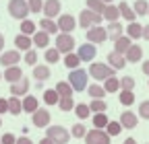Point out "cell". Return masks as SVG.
I'll list each match as a JSON object with an SVG mask.
<instances>
[{
  "label": "cell",
  "mask_w": 149,
  "mask_h": 144,
  "mask_svg": "<svg viewBox=\"0 0 149 144\" xmlns=\"http://www.w3.org/2000/svg\"><path fill=\"white\" fill-rule=\"evenodd\" d=\"M87 80H89V74H87V70H81V68H74L68 72V82L72 86V91L74 93H81L87 88Z\"/></svg>",
  "instance_id": "1"
},
{
  "label": "cell",
  "mask_w": 149,
  "mask_h": 144,
  "mask_svg": "<svg viewBox=\"0 0 149 144\" xmlns=\"http://www.w3.org/2000/svg\"><path fill=\"white\" fill-rule=\"evenodd\" d=\"M29 12H31V10H29L27 0H10V2H8V14L13 16V19L25 21Z\"/></svg>",
  "instance_id": "2"
},
{
  "label": "cell",
  "mask_w": 149,
  "mask_h": 144,
  "mask_svg": "<svg viewBox=\"0 0 149 144\" xmlns=\"http://www.w3.org/2000/svg\"><path fill=\"white\" fill-rule=\"evenodd\" d=\"M87 72H91V76L95 80H106L110 76H114V68L110 64H104V62H93Z\"/></svg>",
  "instance_id": "3"
},
{
  "label": "cell",
  "mask_w": 149,
  "mask_h": 144,
  "mask_svg": "<svg viewBox=\"0 0 149 144\" xmlns=\"http://www.w3.org/2000/svg\"><path fill=\"white\" fill-rule=\"evenodd\" d=\"M46 136L54 140V144H66L70 140V134L66 128H62V125H48L46 130Z\"/></svg>",
  "instance_id": "4"
},
{
  "label": "cell",
  "mask_w": 149,
  "mask_h": 144,
  "mask_svg": "<svg viewBox=\"0 0 149 144\" xmlns=\"http://www.w3.org/2000/svg\"><path fill=\"white\" fill-rule=\"evenodd\" d=\"M102 19L104 16L102 14H97V12H93V10H83L81 14H79V27H83V29H91V27H95L97 23H102Z\"/></svg>",
  "instance_id": "5"
},
{
  "label": "cell",
  "mask_w": 149,
  "mask_h": 144,
  "mask_svg": "<svg viewBox=\"0 0 149 144\" xmlns=\"http://www.w3.org/2000/svg\"><path fill=\"white\" fill-rule=\"evenodd\" d=\"M110 140H112V136H108V132L95 130V128L85 134V144H110Z\"/></svg>",
  "instance_id": "6"
},
{
  "label": "cell",
  "mask_w": 149,
  "mask_h": 144,
  "mask_svg": "<svg viewBox=\"0 0 149 144\" xmlns=\"http://www.w3.org/2000/svg\"><path fill=\"white\" fill-rule=\"evenodd\" d=\"M74 47V37L70 33H58V37H56V49L60 53H70Z\"/></svg>",
  "instance_id": "7"
},
{
  "label": "cell",
  "mask_w": 149,
  "mask_h": 144,
  "mask_svg": "<svg viewBox=\"0 0 149 144\" xmlns=\"http://www.w3.org/2000/svg\"><path fill=\"white\" fill-rule=\"evenodd\" d=\"M87 39H89V43H104L108 39V31L104 27L95 25V27L87 29Z\"/></svg>",
  "instance_id": "8"
},
{
  "label": "cell",
  "mask_w": 149,
  "mask_h": 144,
  "mask_svg": "<svg viewBox=\"0 0 149 144\" xmlns=\"http://www.w3.org/2000/svg\"><path fill=\"white\" fill-rule=\"evenodd\" d=\"M77 56L81 58V62H91L93 58L97 56V49H95V43H83L81 47H79V51H77Z\"/></svg>",
  "instance_id": "9"
},
{
  "label": "cell",
  "mask_w": 149,
  "mask_h": 144,
  "mask_svg": "<svg viewBox=\"0 0 149 144\" xmlns=\"http://www.w3.org/2000/svg\"><path fill=\"white\" fill-rule=\"evenodd\" d=\"M62 4H60V0H46L44 2V16L46 19H54V16H58Z\"/></svg>",
  "instance_id": "10"
},
{
  "label": "cell",
  "mask_w": 149,
  "mask_h": 144,
  "mask_svg": "<svg viewBox=\"0 0 149 144\" xmlns=\"http://www.w3.org/2000/svg\"><path fill=\"white\" fill-rule=\"evenodd\" d=\"M27 91H29V80H27V76L19 78L17 82L10 84V93H13V97H23V95H27Z\"/></svg>",
  "instance_id": "11"
},
{
  "label": "cell",
  "mask_w": 149,
  "mask_h": 144,
  "mask_svg": "<svg viewBox=\"0 0 149 144\" xmlns=\"http://www.w3.org/2000/svg\"><path fill=\"white\" fill-rule=\"evenodd\" d=\"M19 62H21V53H19L17 49L4 51L2 56H0V64H2L4 68H8V66H17Z\"/></svg>",
  "instance_id": "12"
},
{
  "label": "cell",
  "mask_w": 149,
  "mask_h": 144,
  "mask_svg": "<svg viewBox=\"0 0 149 144\" xmlns=\"http://www.w3.org/2000/svg\"><path fill=\"white\" fill-rule=\"evenodd\" d=\"M2 78H4L8 84H13V82H17L19 78H23V70L19 68V66H8V68H4V72H2Z\"/></svg>",
  "instance_id": "13"
},
{
  "label": "cell",
  "mask_w": 149,
  "mask_h": 144,
  "mask_svg": "<svg viewBox=\"0 0 149 144\" xmlns=\"http://www.w3.org/2000/svg\"><path fill=\"white\" fill-rule=\"evenodd\" d=\"M58 31H60V33H70V31H74V16H72V14H60V16H58Z\"/></svg>",
  "instance_id": "14"
},
{
  "label": "cell",
  "mask_w": 149,
  "mask_h": 144,
  "mask_svg": "<svg viewBox=\"0 0 149 144\" xmlns=\"http://www.w3.org/2000/svg\"><path fill=\"white\" fill-rule=\"evenodd\" d=\"M50 123V111L48 109H37L33 113V125L35 128H46Z\"/></svg>",
  "instance_id": "15"
},
{
  "label": "cell",
  "mask_w": 149,
  "mask_h": 144,
  "mask_svg": "<svg viewBox=\"0 0 149 144\" xmlns=\"http://www.w3.org/2000/svg\"><path fill=\"white\" fill-rule=\"evenodd\" d=\"M137 113H133V111H122V115H120V125L122 128H126V130H133V128H137Z\"/></svg>",
  "instance_id": "16"
},
{
  "label": "cell",
  "mask_w": 149,
  "mask_h": 144,
  "mask_svg": "<svg viewBox=\"0 0 149 144\" xmlns=\"http://www.w3.org/2000/svg\"><path fill=\"white\" fill-rule=\"evenodd\" d=\"M108 64L114 68V70H122L126 66V58L122 56V53H116V51H110L108 53Z\"/></svg>",
  "instance_id": "17"
},
{
  "label": "cell",
  "mask_w": 149,
  "mask_h": 144,
  "mask_svg": "<svg viewBox=\"0 0 149 144\" xmlns=\"http://www.w3.org/2000/svg\"><path fill=\"white\" fill-rule=\"evenodd\" d=\"M141 56H143V47L141 45H130L128 49H126V53H124V58H126V62H130V64H137L139 60H141Z\"/></svg>",
  "instance_id": "18"
},
{
  "label": "cell",
  "mask_w": 149,
  "mask_h": 144,
  "mask_svg": "<svg viewBox=\"0 0 149 144\" xmlns=\"http://www.w3.org/2000/svg\"><path fill=\"white\" fill-rule=\"evenodd\" d=\"M31 43H33V39L29 37V35H23V33H19L17 37H15V45H17V49H21V51H27V49H31Z\"/></svg>",
  "instance_id": "19"
},
{
  "label": "cell",
  "mask_w": 149,
  "mask_h": 144,
  "mask_svg": "<svg viewBox=\"0 0 149 144\" xmlns=\"http://www.w3.org/2000/svg\"><path fill=\"white\" fill-rule=\"evenodd\" d=\"M50 74H52V72H50L48 66H37V64L33 66V76H35L37 82H46L50 78Z\"/></svg>",
  "instance_id": "20"
},
{
  "label": "cell",
  "mask_w": 149,
  "mask_h": 144,
  "mask_svg": "<svg viewBox=\"0 0 149 144\" xmlns=\"http://www.w3.org/2000/svg\"><path fill=\"white\" fill-rule=\"evenodd\" d=\"M108 39H112V41H116V39H120L122 37V25L120 23H108Z\"/></svg>",
  "instance_id": "21"
},
{
  "label": "cell",
  "mask_w": 149,
  "mask_h": 144,
  "mask_svg": "<svg viewBox=\"0 0 149 144\" xmlns=\"http://www.w3.org/2000/svg\"><path fill=\"white\" fill-rule=\"evenodd\" d=\"M50 43V35L46 31H35L33 33V45L35 47H48Z\"/></svg>",
  "instance_id": "22"
},
{
  "label": "cell",
  "mask_w": 149,
  "mask_h": 144,
  "mask_svg": "<svg viewBox=\"0 0 149 144\" xmlns=\"http://www.w3.org/2000/svg\"><path fill=\"white\" fill-rule=\"evenodd\" d=\"M104 19L108 21V23H116L118 21V16H120V10H118V6H112V4H106V10H104Z\"/></svg>",
  "instance_id": "23"
},
{
  "label": "cell",
  "mask_w": 149,
  "mask_h": 144,
  "mask_svg": "<svg viewBox=\"0 0 149 144\" xmlns=\"http://www.w3.org/2000/svg\"><path fill=\"white\" fill-rule=\"evenodd\" d=\"M118 10H120V16H124V19L128 21V23H135V19H137V14H135V10L133 8H130L126 2H124V0H122V2L118 4Z\"/></svg>",
  "instance_id": "24"
},
{
  "label": "cell",
  "mask_w": 149,
  "mask_h": 144,
  "mask_svg": "<svg viewBox=\"0 0 149 144\" xmlns=\"http://www.w3.org/2000/svg\"><path fill=\"white\" fill-rule=\"evenodd\" d=\"M37 109H40V103H37V99H35L33 95H27V97L23 99V111H27V113H35Z\"/></svg>",
  "instance_id": "25"
},
{
  "label": "cell",
  "mask_w": 149,
  "mask_h": 144,
  "mask_svg": "<svg viewBox=\"0 0 149 144\" xmlns=\"http://www.w3.org/2000/svg\"><path fill=\"white\" fill-rule=\"evenodd\" d=\"M130 45H133V41H130V37L126 35V37H120V39L114 41V51H116V53H122V56H124L126 49H128Z\"/></svg>",
  "instance_id": "26"
},
{
  "label": "cell",
  "mask_w": 149,
  "mask_h": 144,
  "mask_svg": "<svg viewBox=\"0 0 149 144\" xmlns=\"http://www.w3.org/2000/svg\"><path fill=\"white\" fill-rule=\"evenodd\" d=\"M126 35H128L130 39H141V37H143V27H141L139 23H128Z\"/></svg>",
  "instance_id": "27"
},
{
  "label": "cell",
  "mask_w": 149,
  "mask_h": 144,
  "mask_svg": "<svg viewBox=\"0 0 149 144\" xmlns=\"http://www.w3.org/2000/svg\"><path fill=\"white\" fill-rule=\"evenodd\" d=\"M40 27H42V31H46L48 35H54V33H58V23H54L52 19H44L40 21Z\"/></svg>",
  "instance_id": "28"
},
{
  "label": "cell",
  "mask_w": 149,
  "mask_h": 144,
  "mask_svg": "<svg viewBox=\"0 0 149 144\" xmlns=\"http://www.w3.org/2000/svg\"><path fill=\"white\" fill-rule=\"evenodd\" d=\"M56 93H58V97H72V86H70V82L68 80H62V82H58L56 84Z\"/></svg>",
  "instance_id": "29"
},
{
  "label": "cell",
  "mask_w": 149,
  "mask_h": 144,
  "mask_svg": "<svg viewBox=\"0 0 149 144\" xmlns=\"http://www.w3.org/2000/svg\"><path fill=\"white\" fill-rule=\"evenodd\" d=\"M21 111H23V101L19 99V97H10V99H8V113L19 115Z\"/></svg>",
  "instance_id": "30"
},
{
  "label": "cell",
  "mask_w": 149,
  "mask_h": 144,
  "mask_svg": "<svg viewBox=\"0 0 149 144\" xmlns=\"http://www.w3.org/2000/svg\"><path fill=\"white\" fill-rule=\"evenodd\" d=\"M104 88H106V93H116L118 88H120V78L116 76H110L104 80Z\"/></svg>",
  "instance_id": "31"
},
{
  "label": "cell",
  "mask_w": 149,
  "mask_h": 144,
  "mask_svg": "<svg viewBox=\"0 0 149 144\" xmlns=\"http://www.w3.org/2000/svg\"><path fill=\"white\" fill-rule=\"evenodd\" d=\"M91 121H93V128H95V130H104L106 125H108V121H110V119H108V115H106V113H95Z\"/></svg>",
  "instance_id": "32"
},
{
  "label": "cell",
  "mask_w": 149,
  "mask_h": 144,
  "mask_svg": "<svg viewBox=\"0 0 149 144\" xmlns=\"http://www.w3.org/2000/svg\"><path fill=\"white\" fill-rule=\"evenodd\" d=\"M87 93L91 95V99H104L106 97V88L100 86V84H91V86H87Z\"/></svg>",
  "instance_id": "33"
},
{
  "label": "cell",
  "mask_w": 149,
  "mask_h": 144,
  "mask_svg": "<svg viewBox=\"0 0 149 144\" xmlns=\"http://www.w3.org/2000/svg\"><path fill=\"white\" fill-rule=\"evenodd\" d=\"M89 109H91L93 113H106L108 105H106V101H104V99H91V105H89Z\"/></svg>",
  "instance_id": "34"
},
{
  "label": "cell",
  "mask_w": 149,
  "mask_h": 144,
  "mask_svg": "<svg viewBox=\"0 0 149 144\" xmlns=\"http://www.w3.org/2000/svg\"><path fill=\"white\" fill-rule=\"evenodd\" d=\"M135 8V14L137 16H145L147 12H149V4H147V0H135V4H133Z\"/></svg>",
  "instance_id": "35"
},
{
  "label": "cell",
  "mask_w": 149,
  "mask_h": 144,
  "mask_svg": "<svg viewBox=\"0 0 149 144\" xmlns=\"http://www.w3.org/2000/svg\"><path fill=\"white\" fill-rule=\"evenodd\" d=\"M79 64H81V58L77 56V53H66V58H64V66L66 68H70V70H74V68H79Z\"/></svg>",
  "instance_id": "36"
},
{
  "label": "cell",
  "mask_w": 149,
  "mask_h": 144,
  "mask_svg": "<svg viewBox=\"0 0 149 144\" xmlns=\"http://www.w3.org/2000/svg\"><path fill=\"white\" fill-rule=\"evenodd\" d=\"M74 113H77L79 119H87L91 115V109H89V105H85V103H77V105H74Z\"/></svg>",
  "instance_id": "37"
},
{
  "label": "cell",
  "mask_w": 149,
  "mask_h": 144,
  "mask_svg": "<svg viewBox=\"0 0 149 144\" xmlns=\"http://www.w3.org/2000/svg\"><path fill=\"white\" fill-rule=\"evenodd\" d=\"M37 31V25L33 23V21H29V19H25L23 23H21V33L23 35H29V37H33V33Z\"/></svg>",
  "instance_id": "38"
},
{
  "label": "cell",
  "mask_w": 149,
  "mask_h": 144,
  "mask_svg": "<svg viewBox=\"0 0 149 144\" xmlns=\"http://www.w3.org/2000/svg\"><path fill=\"white\" fill-rule=\"evenodd\" d=\"M58 93H56V88H48V91L44 93V101L46 105H58Z\"/></svg>",
  "instance_id": "39"
},
{
  "label": "cell",
  "mask_w": 149,
  "mask_h": 144,
  "mask_svg": "<svg viewBox=\"0 0 149 144\" xmlns=\"http://www.w3.org/2000/svg\"><path fill=\"white\" fill-rule=\"evenodd\" d=\"M87 6H89V10L97 12V14H104V10H106V4L102 0H87Z\"/></svg>",
  "instance_id": "40"
},
{
  "label": "cell",
  "mask_w": 149,
  "mask_h": 144,
  "mask_svg": "<svg viewBox=\"0 0 149 144\" xmlns=\"http://www.w3.org/2000/svg\"><path fill=\"white\" fill-rule=\"evenodd\" d=\"M106 132H108V136H118V134L122 132V125H120V121H108V125H106Z\"/></svg>",
  "instance_id": "41"
},
{
  "label": "cell",
  "mask_w": 149,
  "mask_h": 144,
  "mask_svg": "<svg viewBox=\"0 0 149 144\" xmlns=\"http://www.w3.org/2000/svg\"><path fill=\"white\" fill-rule=\"evenodd\" d=\"M118 99H120L122 105H133V103H135V93H133V91H120Z\"/></svg>",
  "instance_id": "42"
},
{
  "label": "cell",
  "mask_w": 149,
  "mask_h": 144,
  "mask_svg": "<svg viewBox=\"0 0 149 144\" xmlns=\"http://www.w3.org/2000/svg\"><path fill=\"white\" fill-rule=\"evenodd\" d=\"M58 107H60L62 111L74 109V101H72V97H60V99H58Z\"/></svg>",
  "instance_id": "43"
},
{
  "label": "cell",
  "mask_w": 149,
  "mask_h": 144,
  "mask_svg": "<svg viewBox=\"0 0 149 144\" xmlns=\"http://www.w3.org/2000/svg\"><path fill=\"white\" fill-rule=\"evenodd\" d=\"M46 62L48 64H56V62H58V58H60V51L58 49H56V47H52V49H46Z\"/></svg>",
  "instance_id": "44"
},
{
  "label": "cell",
  "mask_w": 149,
  "mask_h": 144,
  "mask_svg": "<svg viewBox=\"0 0 149 144\" xmlns=\"http://www.w3.org/2000/svg\"><path fill=\"white\" fill-rule=\"evenodd\" d=\"M135 88V78L133 76H122L120 78V91H133Z\"/></svg>",
  "instance_id": "45"
},
{
  "label": "cell",
  "mask_w": 149,
  "mask_h": 144,
  "mask_svg": "<svg viewBox=\"0 0 149 144\" xmlns=\"http://www.w3.org/2000/svg\"><path fill=\"white\" fill-rule=\"evenodd\" d=\"M70 134H72L74 138H85L87 130H85V125H83V123H74V125H72V130H70Z\"/></svg>",
  "instance_id": "46"
},
{
  "label": "cell",
  "mask_w": 149,
  "mask_h": 144,
  "mask_svg": "<svg viewBox=\"0 0 149 144\" xmlns=\"http://www.w3.org/2000/svg\"><path fill=\"white\" fill-rule=\"evenodd\" d=\"M27 4H29L31 12H42L44 10V2H42V0H27Z\"/></svg>",
  "instance_id": "47"
},
{
  "label": "cell",
  "mask_w": 149,
  "mask_h": 144,
  "mask_svg": "<svg viewBox=\"0 0 149 144\" xmlns=\"http://www.w3.org/2000/svg\"><path fill=\"white\" fill-rule=\"evenodd\" d=\"M25 64H29V66H35V64H37V53H35V49H27V51H25Z\"/></svg>",
  "instance_id": "48"
},
{
  "label": "cell",
  "mask_w": 149,
  "mask_h": 144,
  "mask_svg": "<svg viewBox=\"0 0 149 144\" xmlns=\"http://www.w3.org/2000/svg\"><path fill=\"white\" fill-rule=\"evenodd\" d=\"M139 115H141L143 119H149V99L139 105Z\"/></svg>",
  "instance_id": "49"
},
{
  "label": "cell",
  "mask_w": 149,
  "mask_h": 144,
  "mask_svg": "<svg viewBox=\"0 0 149 144\" xmlns=\"http://www.w3.org/2000/svg\"><path fill=\"white\" fill-rule=\"evenodd\" d=\"M0 142H2V144H17V136L10 134V132H6V134L0 136Z\"/></svg>",
  "instance_id": "50"
},
{
  "label": "cell",
  "mask_w": 149,
  "mask_h": 144,
  "mask_svg": "<svg viewBox=\"0 0 149 144\" xmlns=\"http://www.w3.org/2000/svg\"><path fill=\"white\" fill-rule=\"evenodd\" d=\"M0 113H8V99L0 97Z\"/></svg>",
  "instance_id": "51"
},
{
  "label": "cell",
  "mask_w": 149,
  "mask_h": 144,
  "mask_svg": "<svg viewBox=\"0 0 149 144\" xmlns=\"http://www.w3.org/2000/svg\"><path fill=\"white\" fill-rule=\"evenodd\" d=\"M17 144H33V142H31V138H25L23 136V138H17Z\"/></svg>",
  "instance_id": "52"
},
{
  "label": "cell",
  "mask_w": 149,
  "mask_h": 144,
  "mask_svg": "<svg viewBox=\"0 0 149 144\" xmlns=\"http://www.w3.org/2000/svg\"><path fill=\"white\" fill-rule=\"evenodd\" d=\"M141 70H143V72H145V74L149 76V60H145V62H143V66H141Z\"/></svg>",
  "instance_id": "53"
},
{
  "label": "cell",
  "mask_w": 149,
  "mask_h": 144,
  "mask_svg": "<svg viewBox=\"0 0 149 144\" xmlns=\"http://www.w3.org/2000/svg\"><path fill=\"white\" fill-rule=\"evenodd\" d=\"M143 39H147V41H149V25H145V27H143Z\"/></svg>",
  "instance_id": "54"
},
{
  "label": "cell",
  "mask_w": 149,
  "mask_h": 144,
  "mask_svg": "<svg viewBox=\"0 0 149 144\" xmlns=\"http://www.w3.org/2000/svg\"><path fill=\"white\" fill-rule=\"evenodd\" d=\"M40 144H54V140L46 136V138H42V140H40Z\"/></svg>",
  "instance_id": "55"
},
{
  "label": "cell",
  "mask_w": 149,
  "mask_h": 144,
  "mask_svg": "<svg viewBox=\"0 0 149 144\" xmlns=\"http://www.w3.org/2000/svg\"><path fill=\"white\" fill-rule=\"evenodd\" d=\"M2 49H4V35L0 33V51H2Z\"/></svg>",
  "instance_id": "56"
},
{
  "label": "cell",
  "mask_w": 149,
  "mask_h": 144,
  "mask_svg": "<svg viewBox=\"0 0 149 144\" xmlns=\"http://www.w3.org/2000/svg\"><path fill=\"white\" fill-rule=\"evenodd\" d=\"M124 144H137V140H135V138H126Z\"/></svg>",
  "instance_id": "57"
},
{
  "label": "cell",
  "mask_w": 149,
  "mask_h": 144,
  "mask_svg": "<svg viewBox=\"0 0 149 144\" xmlns=\"http://www.w3.org/2000/svg\"><path fill=\"white\" fill-rule=\"evenodd\" d=\"M102 2H104V4H112V2H114V0H102Z\"/></svg>",
  "instance_id": "58"
},
{
  "label": "cell",
  "mask_w": 149,
  "mask_h": 144,
  "mask_svg": "<svg viewBox=\"0 0 149 144\" xmlns=\"http://www.w3.org/2000/svg\"><path fill=\"white\" fill-rule=\"evenodd\" d=\"M0 78H2V72H0Z\"/></svg>",
  "instance_id": "59"
},
{
  "label": "cell",
  "mask_w": 149,
  "mask_h": 144,
  "mask_svg": "<svg viewBox=\"0 0 149 144\" xmlns=\"http://www.w3.org/2000/svg\"><path fill=\"white\" fill-rule=\"evenodd\" d=\"M0 125H2V119H0Z\"/></svg>",
  "instance_id": "60"
},
{
  "label": "cell",
  "mask_w": 149,
  "mask_h": 144,
  "mask_svg": "<svg viewBox=\"0 0 149 144\" xmlns=\"http://www.w3.org/2000/svg\"><path fill=\"white\" fill-rule=\"evenodd\" d=\"M0 144H2V142H0Z\"/></svg>",
  "instance_id": "61"
},
{
  "label": "cell",
  "mask_w": 149,
  "mask_h": 144,
  "mask_svg": "<svg viewBox=\"0 0 149 144\" xmlns=\"http://www.w3.org/2000/svg\"><path fill=\"white\" fill-rule=\"evenodd\" d=\"M147 84H149V82H147Z\"/></svg>",
  "instance_id": "62"
},
{
  "label": "cell",
  "mask_w": 149,
  "mask_h": 144,
  "mask_svg": "<svg viewBox=\"0 0 149 144\" xmlns=\"http://www.w3.org/2000/svg\"><path fill=\"white\" fill-rule=\"evenodd\" d=\"M147 14H149V12H147Z\"/></svg>",
  "instance_id": "63"
}]
</instances>
